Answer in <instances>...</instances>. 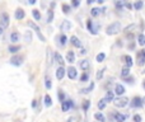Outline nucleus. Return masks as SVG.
Wrapping results in <instances>:
<instances>
[{
    "mask_svg": "<svg viewBox=\"0 0 145 122\" xmlns=\"http://www.w3.org/2000/svg\"><path fill=\"white\" fill-rule=\"evenodd\" d=\"M70 41H71V43L72 45H74V46L75 47H81V42H80V41H79V38L78 37H76V36H71V38H70Z\"/></svg>",
    "mask_w": 145,
    "mask_h": 122,
    "instance_id": "nucleus-15",
    "label": "nucleus"
},
{
    "mask_svg": "<svg viewBox=\"0 0 145 122\" xmlns=\"http://www.w3.org/2000/svg\"><path fill=\"white\" fill-rule=\"evenodd\" d=\"M71 28V23L69 20H64L61 24V31H64V32H66V31H69Z\"/></svg>",
    "mask_w": 145,
    "mask_h": 122,
    "instance_id": "nucleus-17",
    "label": "nucleus"
},
{
    "mask_svg": "<svg viewBox=\"0 0 145 122\" xmlns=\"http://www.w3.org/2000/svg\"><path fill=\"white\" fill-rule=\"evenodd\" d=\"M1 33H3V27L0 26V34H1Z\"/></svg>",
    "mask_w": 145,
    "mask_h": 122,
    "instance_id": "nucleus-54",
    "label": "nucleus"
},
{
    "mask_svg": "<svg viewBox=\"0 0 145 122\" xmlns=\"http://www.w3.org/2000/svg\"><path fill=\"white\" fill-rule=\"evenodd\" d=\"M52 19H53V12L51 10V9H48V10H47V22H48V23H51Z\"/></svg>",
    "mask_w": 145,
    "mask_h": 122,
    "instance_id": "nucleus-32",
    "label": "nucleus"
},
{
    "mask_svg": "<svg viewBox=\"0 0 145 122\" xmlns=\"http://www.w3.org/2000/svg\"><path fill=\"white\" fill-rule=\"evenodd\" d=\"M80 0H72V6H79Z\"/></svg>",
    "mask_w": 145,
    "mask_h": 122,
    "instance_id": "nucleus-47",
    "label": "nucleus"
},
{
    "mask_svg": "<svg viewBox=\"0 0 145 122\" xmlns=\"http://www.w3.org/2000/svg\"><path fill=\"white\" fill-rule=\"evenodd\" d=\"M143 5H144L143 0H136V1L134 3V8H135V10H140V9L143 8Z\"/></svg>",
    "mask_w": 145,
    "mask_h": 122,
    "instance_id": "nucleus-23",
    "label": "nucleus"
},
{
    "mask_svg": "<svg viewBox=\"0 0 145 122\" xmlns=\"http://www.w3.org/2000/svg\"><path fill=\"white\" fill-rule=\"evenodd\" d=\"M24 39L27 41V42H29V41H32V34H31L29 31H27L26 34H24Z\"/></svg>",
    "mask_w": 145,
    "mask_h": 122,
    "instance_id": "nucleus-38",
    "label": "nucleus"
},
{
    "mask_svg": "<svg viewBox=\"0 0 145 122\" xmlns=\"http://www.w3.org/2000/svg\"><path fill=\"white\" fill-rule=\"evenodd\" d=\"M93 88H94V83H90V85H89L88 88H85V89H81V93L87 94V93H89V92H92V90H93Z\"/></svg>",
    "mask_w": 145,
    "mask_h": 122,
    "instance_id": "nucleus-30",
    "label": "nucleus"
},
{
    "mask_svg": "<svg viewBox=\"0 0 145 122\" xmlns=\"http://www.w3.org/2000/svg\"><path fill=\"white\" fill-rule=\"evenodd\" d=\"M106 101L107 102H112V101H115V94H113V92H111V90H108L107 94H106Z\"/></svg>",
    "mask_w": 145,
    "mask_h": 122,
    "instance_id": "nucleus-21",
    "label": "nucleus"
},
{
    "mask_svg": "<svg viewBox=\"0 0 145 122\" xmlns=\"http://www.w3.org/2000/svg\"><path fill=\"white\" fill-rule=\"evenodd\" d=\"M97 1H98V3H99V4H102V3H103V1H105V0H97Z\"/></svg>",
    "mask_w": 145,
    "mask_h": 122,
    "instance_id": "nucleus-55",
    "label": "nucleus"
},
{
    "mask_svg": "<svg viewBox=\"0 0 145 122\" xmlns=\"http://www.w3.org/2000/svg\"><path fill=\"white\" fill-rule=\"evenodd\" d=\"M70 9H71V8L67 5V4H62V12H64L65 14H67V13L70 12Z\"/></svg>",
    "mask_w": 145,
    "mask_h": 122,
    "instance_id": "nucleus-40",
    "label": "nucleus"
},
{
    "mask_svg": "<svg viewBox=\"0 0 145 122\" xmlns=\"http://www.w3.org/2000/svg\"><path fill=\"white\" fill-rule=\"evenodd\" d=\"M94 1H96V0H87L88 4H92V3H94Z\"/></svg>",
    "mask_w": 145,
    "mask_h": 122,
    "instance_id": "nucleus-51",
    "label": "nucleus"
},
{
    "mask_svg": "<svg viewBox=\"0 0 145 122\" xmlns=\"http://www.w3.org/2000/svg\"><path fill=\"white\" fill-rule=\"evenodd\" d=\"M66 60L70 62V64H72V62L75 61V55H74V52L72 51H67L66 53Z\"/></svg>",
    "mask_w": 145,
    "mask_h": 122,
    "instance_id": "nucleus-18",
    "label": "nucleus"
},
{
    "mask_svg": "<svg viewBox=\"0 0 145 122\" xmlns=\"http://www.w3.org/2000/svg\"><path fill=\"white\" fill-rule=\"evenodd\" d=\"M132 28H135V24H131V26H129V27H126V29H125V32H130Z\"/></svg>",
    "mask_w": 145,
    "mask_h": 122,
    "instance_id": "nucleus-46",
    "label": "nucleus"
},
{
    "mask_svg": "<svg viewBox=\"0 0 145 122\" xmlns=\"http://www.w3.org/2000/svg\"><path fill=\"white\" fill-rule=\"evenodd\" d=\"M80 53H81V55H85V53H87V50H85V48H83V50L80 51Z\"/></svg>",
    "mask_w": 145,
    "mask_h": 122,
    "instance_id": "nucleus-49",
    "label": "nucleus"
},
{
    "mask_svg": "<svg viewBox=\"0 0 145 122\" xmlns=\"http://www.w3.org/2000/svg\"><path fill=\"white\" fill-rule=\"evenodd\" d=\"M22 62H23V56H13L10 58V64L14 65V66L22 65Z\"/></svg>",
    "mask_w": 145,
    "mask_h": 122,
    "instance_id": "nucleus-6",
    "label": "nucleus"
},
{
    "mask_svg": "<svg viewBox=\"0 0 145 122\" xmlns=\"http://www.w3.org/2000/svg\"><path fill=\"white\" fill-rule=\"evenodd\" d=\"M106 104H107V101H106L105 98H103V99H101V101L98 102V108H99V109H105V108H106Z\"/></svg>",
    "mask_w": 145,
    "mask_h": 122,
    "instance_id": "nucleus-27",
    "label": "nucleus"
},
{
    "mask_svg": "<svg viewBox=\"0 0 145 122\" xmlns=\"http://www.w3.org/2000/svg\"><path fill=\"white\" fill-rule=\"evenodd\" d=\"M0 24H1L3 28H4V27H8V26H9V15H8V13H3V14H1Z\"/></svg>",
    "mask_w": 145,
    "mask_h": 122,
    "instance_id": "nucleus-8",
    "label": "nucleus"
},
{
    "mask_svg": "<svg viewBox=\"0 0 145 122\" xmlns=\"http://www.w3.org/2000/svg\"><path fill=\"white\" fill-rule=\"evenodd\" d=\"M32 14H33V17H34L36 20H40V19H41V13L37 10V9H33V10H32Z\"/></svg>",
    "mask_w": 145,
    "mask_h": 122,
    "instance_id": "nucleus-33",
    "label": "nucleus"
},
{
    "mask_svg": "<svg viewBox=\"0 0 145 122\" xmlns=\"http://www.w3.org/2000/svg\"><path fill=\"white\" fill-rule=\"evenodd\" d=\"M143 73H144V74H145V69H144V71H143Z\"/></svg>",
    "mask_w": 145,
    "mask_h": 122,
    "instance_id": "nucleus-56",
    "label": "nucleus"
},
{
    "mask_svg": "<svg viewBox=\"0 0 145 122\" xmlns=\"http://www.w3.org/2000/svg\"><path fill=\"white\" fill-rule=\"evenodd\" d=\"M45 81H46V83H45L46 88H47V89H51V87H52V84H51V79H50L48 76H46V78H45Z\"/></svg>",
    "mask_w": 145,
    "mask_h": 122,
    "instance_id": "nucleus-36",
    "label": "nucleus"
},
{
    "mask_svg": "<svg viewBox=\"0 0 145 122\" xmlns=\"http://www.w3.org/2000/svg\"><path fill=\"white\" fill-rule=\"evenodd\" d=\"M71 106H72L71 101H64V102H62V106H61V109L64 111V112H66V111H69V108Z\"/></svg>",
    "mask_w": 145,
    "mask_h": 122,
    "instance_id": "nucleus-16",
    "label": "nucleus"
},
{
    "mask_svg": "<svg viewBox=\"0 0 145 122\" xmlns=\"http://www.w3.org/2000/svg\"><path fill=\"white\" fill-rule=\"evenodd\" d=\"M113 104H115L116 107H126L129 104V98H126V97H119V98H116L115 101H113Z\"/></svg>",
    "mask_w": 145,
    "mask_h": 122,
    "instance_id": "nucleus-3",
    "label": "nucleus"
},
{
    "mask_svg": "<svg viewBox=\"0 0 145 122\" xmlns=\"http://www.w3.org/2000/svg\"><path fill=\"white\" fill-rule=\"evenodd\" d=\"M45 106H46V107H51L52 106V99H51V97H50L48 94L45 96Z\"/></svg>",
    "mask_w": 145,
    "mask_h": 122,
    "instance_id": "nucleus-25",
    "label": "nucleus"
},
{
    "mask_svg": "<svg viewBox=\"0 0 145 122\" xmlns=\"http://www.w3.org/2000/svg\"><path fill=\"white\" fill-rule=\"evenodd\" d=\"M24 15H26V14H24V10H23V9L18 8L17 10H15V18H17L18 20L23 19V18H24Z\"/></svg>",
    "mask_w": 145,
    "mask_h": 122,
    "instance_id": "nucleus-13",
    "label": "nucleus"
},
{
    "mask_svg": "<svg viewBox=\"0 0 145 122\" xmlns=\"http://www.w3.org/2000/svg\"><path fill=\"white\" fill-rule=\"evenodd\" d=\"M115 93L117 96H122V94L125 93V87L121 84H116V88H115Z\"/></svg>",
    "mask_w": 145,
    "mask_h": 122,
    "instance_id": "nucleus-11",
    "label": "nucleus"
},
{
    "mask_svg": "<svg viewBox=\"0 0 145 122\" xmlns=\"http://www.w3.org/2000/svg\"><path fill=\"white\" fill-rule=\"evenodd\" d=\"M129 75H130V67L125 66L124 69L121 70V76L122 78H126V76H129Z\"/></svg>",
    "mask_w": 145,
    "mask_h": 122,
    "instance_id": "nucleus-24",
    "label": "nucleus"
},
{
    "mask_svg": "<svg viewBox=\"0 0 145 122\" xmlns=\"http://www.w3.org/2000/svg\"><path fill=\"white\" fill-rule=\"evenodd\" d=\"M138 43L140 45V46H145V34H139L138 37Z\"/></svg>",
    "mask_w": 145,
    "mask_h": 122,
    "instance_id": "nucleus-26",
    "label": "nucleus"
},
{
    "mask_svg": "<svg viewBox=\"0 0 145 122\" xmlns=\"http://www.w3.org/2000/svg\"><path fill=\"white\" fill-rule=\"evenodd\" d=\"M59 98H60V101L61 102H64V98H65V94L62 93V92H59Z\"/></svg>",
    "mask_w": 145,
    "mask_h": 122,
    "instance_id": "nucleus-44",
    "label": "nucleus"
},
{
    "mask_svg": "<svg viewBox=\"0 0 145 122\" xmlns=\"http://www.w3.org/2000/svg\"><path fill=\"white\" fill-rule=\"evenodd\" d=\"M144 104V101L140 97H134L132 98V102H131V107H134V108H139V107H141Z\"/></svg>",
    "mask_w": 145,
    "mask_h": 122,
    "instance_id": "nucleus-5",
    "label": "nucleus"
},
{
    "mask_svg": "<svg viewBox=\"0 0 145 122\" xmlns=\"http://www.w3.org/2000/svg\"><path fill=\"white\" fill-rule=\"evenodd\" d=\"M53 58H55V61H57L59 64H60V66H64V58H62V56L59 52L53 53Z\"/></svg>",
    "mask_w": 145,
    "mask_h": 122,
    "instance_id": "nucleus-14",
    "label": "nucleus"
},
{
    "mask_svg": "<svg viewBox=\"0 0 145 122\" xmlns=\"http://www.w3.org/2000/svg\"><path fill=\"white\" fill-rule=\"evenodd\" d=\"M144 88H145V81H144Z\"/></svg>",
    "mask_w": 145,
    "mask_h": 122,
    "instance_id": "nucleus-57",
    "label": "nucleus"
},
{
    "mask_svg": "<svg viewBox=\"0 0 145 122\" xmlns=\"http://www.w3.org/2000/svg\"><path fill=\"white\" fill-rule=\"evenodd\" d=\"M28 1H29V4H34L36 0H28Z\"/></svg>",
    "mask_w": 145,
    "mask_h": 122,
    "instance_id": "nucleus-52",
    "label": "nucleus"
},
{
    "mask_svg": "<svg viewBox=\"0 0 145 122\" xmlns=\"http://www.w3.org/2000/svg\"><path fill=\"white\" fill-rule=\"evenodd\" d=\"M122 60L125 61V64H126V66H127V67H131V66H132V64H134V62H132V57L129 56V55L122 56Z\"/></svg>",
    "mask_w": 145,
    "mask_h": 122,
    "instance_id": "nucleus-10",
    "label": "nucleus"
},
{
    "mask_svg": "<svg viewBox=\"0 0 145 122\" xmlns=\"http://www.w3.org/2000/svg\"><path fill=\"white\" fill-rule=\"evenodd\" d=\"M89 106H90V102H89V101H84V109H85V111L88 109Z\"/></svg>",
    "mask_w": 145,
    "mask_h": 122,
    "instance_id": "nucleus-45",
    "label": "nucleus"
},
{
    "mask_svg": "<svg viewBox=\"0 0 145 122\" xmlns=\"http://www.w3.org/2000/svg\"><path fill=\"white\" fill-rule=\"evenodd\" d=\"M66 73H67V76H69L70 79H75L76 78V69H75V67H72V66L69 67Z\"/></svg>",
    "mask_w": 145,
    "mask_h": 122,
    "instance_id": "nucleus-12",
    "label": "nucleus"
},
{
    "mask_svg": "<svg viewBox=\"0 0 145 122\" xmlns=\"http://www.w3.org/2000/svg\"><path fill=\"white\" fill-rule=\"evenodd\" d=\"M126 81H127V83H130V81H132V78H129V79H126Z\"/></svg>",
    "mask_w": 145,
    "mask_h": 122,
    "instance_id": "nucleus-53",
    "label": "nucleus"
},
{
    "mask_svg": "<svg viewBox=\"0 0 145 122\" xmlns=\"http://www.w3.org/2000/svg\"><path fill=\"white\" fill-rule=\"evenodd\" d=\"M52 58H51V50H48L47 48V64H48V66H51L52 65Z\"/></svg>",
    "mask_w": 145,
    "mask_h": 122,
    "instance_id": "nucleus-35",
    "label": "nucleus"
},
{
    "mask_svg": "<svg viewBox=\"0 0 145 122\" xmlns=\"http://www.w3.org/2000/svg\"><path fill=\"white\" fill-rule=\"evenodd\" d=\"M116 4V8L117 9H121L124 5H126V3H127V0H113Z\"/></svg>",
    "mask_w": 145,
    "mask_h": 122,
    "instance_id": "nucleus-19",
    "label": "nucleus"
},
{
    "mask_svg": "<svg viewBox=\"0 0 145 122\" xmlns=\"http://www.w3.org/2000/svg\"><path fill=\"white\" fill-rule=\"evenodd\" d=\"M36 104H37V101L34 99V101H32V107H36Z\"/></svg>",
    "mask_w": 145,
    "mask_h": 122,
    "instance_id": "nucleus-50",
    "label": "nucleus"
},
{
    "mask_svg": "<svg viewBox=\"0 0 145 122\" xmlns=\"http://www.w3.org/2000/svg\"><path fill=\"white\" fill-rule=\"evenodd\" d=\"M105 71H106V67H103L102 70H99L98 73H97V79H98V80H101V79L103 78V73H105Z\"/></svg>",
    "mask_w": 145,
    "mask_h": 122,
    "instance_id": "nucleus-39",
    "label": "nucleus"
},
{
    "mask_svg": "<svg viewBox=\"0 0 145 122\" xmlns=\"http://www.w3.org/2000/svg\"><path fill=\"white\" fill-rule=\"evenodd\" d=\"M105 58H106V55H105L103 52H101V53H98V55H97V61H98V62H102Z\"/></svg>",
    "mask_w": 145,
    "mask_h": 122,
    "instance_id": "nucleus-37",
    "label": "nucleus"
},
{
    "mask_svg": "<svg viewBox=\"0 0 145 122\" xmlns=\"http://www.w3.org/2000/svg\"><path fill=\"white\" fill-rule=\"evenodd\" d=\"M94 118H96L98 122H105V116H103L102 113H101V112H99V113H96V115H94Z\"/></svg>",
    "mask_w": 145,
    "mask_h": 122,
    "instance_id": "nucleus-28",
    "label": "nucleus"
},
{
    "mask_svg": "<svg viewBox=\"0 0 145 122\" xmlns=\"http://www.w3.org/2000/svg\"><path fill=\"white\" fill-rule=\"evenodd\" d=\"M87 28H88V31H89L92 34H97L99 27H98V26H94V27H93V20H92V19H88V20H87Z\"/></svg>",
    "mask_w": 145,
    "mask_h": 122,
    "instance_id": "nucleus-4",
    "label": "nucleus"
},
{
    "mask_svg": "<svg viewBox=\"0 0 145 122\" xmlns=\"http://www.w3.org/2000/svg\"><path fill=\"white\" fill-rule=\"evenodd\" d=\"M115 120H116V122H125L126 116L121 115V113H116V115H115Z\"/></svg>",
    "mask_w": 145,
    "mask_h": 122,
    "instance_id": "nucleus-22",
    "label": "nucleus"
},
{
    "mask_svg": "<svg viewBox=\"0 0 145 122\" xmlns=\"http://www.w3.org/2000/svg\"><path fill=\"white\" fill-rule=\"evenodd\" d=\"M80 67H81L83 70H87L88 67H89V61H88V60H83V61L80 62Z\"/></svg>",
    "mask_w": 145,
    "mask_h": 122,
    "instance_id": "nucleus-31",
    "label": "nucleus"
},
{
    "mask_svg": "<svg viewBox=\"0 0 145 122\" xmlns=\"http://www.w3.org/2000/svg\"><path fill=\"white\" fill-rule=\"evenodd\" d=\"M19 38H20V36H19L18 32H13L12 36H10V41H12V42H14V43H17L18 41H19Z\"/></svg>",
    "mask_w": 145,
    "mask_h": 122,
    "instance_id": "nucleus-20",
    "label": "nucleus"
},
{
    "mask_svg": "<svg viewBox=\"0 0 145 122\" xmlns=\"http://www.w3.org/2000/svg\"><path fill=\"white\" fill-rule=\"evenodd\" d=\"M9 52H12V53H15V52H18L20 50V46L18 45V46H9Z\"/></svg>",
    "mask_w": 145,
    "mask_h": 122,
    "instance_id": "nucleus-29",
    "label": "nucleus"
},
{
    "mask_svg": "<svg viewBox=\"0 0 145 122\" xmlns=\"http://www.w3.org/2000/svg\"><path fill=\"white\" fill-rule=\"evenodd\" d=\"M121 31V24L120 22H113V23H111L110 26L107 27L106 29V33L108 36H113V34H117Z\"/></svg>",
    "mask_w": 145,
    "mask_h": 122,
    "instance_id": "nucleus-1",
    "label": "nucleus"
},
{
    "mask_svg": "<svg viewBox=\"0 0 145 122\" xmlns=\"http://www.w3.org/2000/svg\"><path fill=\"white\" fill-rule=\"evenodd\" d=\"M134 122H141V116H140V115H135L134 116Z\"/></svg>",
    "mask_w": 145,
    "mask_h": 122,
    "instance_id": "nucleus-43",
    "label": "nucleus"
},
{
    "mask_svg": "<svg viewBox=\"0 0 145 122\" xmlns=\"http://www.w3.org/2000/svg\"><path fill=\"white\" fill-rule=\"evenodd\" d=\"M88 79H89V75H88V73H87V71H85V73H84L83 75H81L80 80H81V81H87Z\"/></svg>",
    "mask_w": 145,
    "mask_h": 122,
    "instance_id": "nucleus-42",
    "label": "nucleus"
},
{
    "mask_svg": "<svg viewBox=\"0 0 145 122\" xmlns=\"http://www.w3.org/2000/svg\"><path fill=\"white\" fill-rule=\"evenodd\" d=\"M66 41H67L66 36H65V34H61V36H60V43L62 45V46H64V45L66 43Z\"/></svg>",
    "mask_w": 145,
    "mask_h": 122,
    "instance_id": "nucleus-41",
    "label": "nucleus"
},
{
    "mask_svg": "<svg viewBox=\"0 0 145 122\" xmlns=\"http://www.w3.org/2000/svg\"><path fill=\"white\" fill-rule=\"evenodd\" d=\"M65 69H64V66H60V67H57V70H56V78L59 80H61L62 78H64V75H65Z\"/></svg>",
    "mask_w": 145,
    "mask_h": 122,
    "instance_id": "nucleus-9",
    "label": "nucleus"
},
{
    "mask_svg": "<svg viewBox=\"0 0 145 122\" xmlns=\"http://www.w3.org/2000/svg\"><path fill=\"white\" fill-rule=\"evenodd\" d=\"M126 8H127V9H131V8H132V5H131L130 3H126Z\"/></svg>",
    "mask_w": 145,
    "mask_h": 122,
    "instance_id": "nucleus-48",
    "label": "nucleus"
},
{
    "mask_svg": "<svg viewBox=\"0 0 145 122\" xmlns=\"http://www.w3.org/2000/svg\"><path fill=\"white\" fill-rule=\"evenodd\" d=\"M28 27H31V28H33L34 31H36V33H37V36L40 37V39L42 41V42H45V41H46V38H45V36L41 33V28L34 23V22H32V20H28Z\"/></svg>",
    "mask_w": 145,
    "mask_h": 122,
    "instance_id": "nucleus-2",
    "label": "nucleus"
},
{
    "mask_svg": "<svg viewBox=\"0 0 145 122\" xmlns=\"http://www.w3.org/2000/svg\"><path fill=\"white\" fill-rule=\"evenodd\" d=\"M144 64H145V50H141L138 53V65L143 66Z\"/></svg>",
    "mask_w": 145,
    "mask_h": 122,
    "instance_id": "nucleus-7",
    "label": "nucleus"
},
{
    "mask_svg": "<svg viewBox=\"0 0 145 122\" xmlns=\"http://www.w3.org/2000/svg\"><path fill=\"white\" fill-rule=\"evenodd\" d=\"M90 13H92L93 17H98L99 14H101V9L99 8H93L92 10H90Z\"/></svg>",
    "mask_w": 145,
    "mask_h": 122,
    "instance_id": "nucleus-34",
    "label": "nucleus"
}]
</instances>
